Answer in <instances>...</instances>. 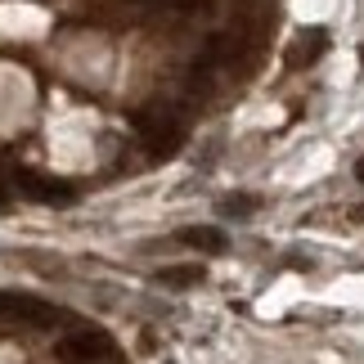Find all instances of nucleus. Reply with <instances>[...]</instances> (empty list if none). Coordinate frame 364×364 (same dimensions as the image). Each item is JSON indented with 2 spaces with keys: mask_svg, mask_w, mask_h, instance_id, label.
<instances>
[{
  "mask_svg": "<svg viewBox=\"0 0 364 364\" xmlns=\"http://www.w3.org/2000/svg\"><path fill=\"white\" fill-rule=\"evenodd\" d=\"M180 243H189L193 252H207V257H220V252H225V234L207 230V225H193V230L180 234Z\"/></svg>",
  "mask_w": 364,
  "mask_h": 364,
  "instance_id": "423d86ee",
  "label": "nucleus"
},
{
  "mask_svg": "<svg viewBox=\"0 0 364 364\" xmlns=\"http://www.w3.org/2000/svg\"><path fill=\"white\" fill-rule=\"evenodd\" d=\"M0 319H23V324L50 328V324H59V319H63V311H54V306L27 297V292H0Z\"/></svg>",
  "mask_w": 364,
  "mask_h": 364,
  "instance_id": "7ed1b4c3",
  "label": "nucleus"
},
{
  "mask_svg": "<svg viewBox=\"0 0 364 364\" xmlns=\"http://www.w3.org/2000/svg\"><path fill=\"white\" fill-rule=\"evenodd\" d=\"M257 212V198L252 193H234V198H220V216H234V220H243Z\"/></svg>",
  "mask_w": 364,
  "mask_h": 364,
  "instance_id": "6e6552de",
  "label": "nucleus"
},
{
  "mask_svg": "<svg viewBox=\"0 0 364 364\" xmlns=\"http://www.w3.org/2000/svg\"><path fill=\"white\" fill-rule=\"evenodd\" d=\"M355 180H360V185H364V158L355 162Z\"/></svg>",
  "mask_w": 364,
  "mask_h": 364,
  "instance_id": "1a4fd4ad",
  "label": "nucleus"
},
{
  "mask_svg": "<svg viewBox=\"0 0 364 364\" xmlns=\"http://www.w3.org/2000/svg\"><path fill=\"white\" fill-rule=\"evenodd\" d=\"M162 288H193L203 284V265H171V270H158Z\"/></svg>",
  "mask_w": 364,
  "mask_h": 364,
  "instance_id": "0eeeda50",
  "label": "nucleus"
},
{
  "mask_svg": "<svg viewBox=\"0 0 364 364\" xmlns=\"http://www.w3.org/2000/svg\"><path fill=\"white\" fill-rule=\"evenodd\" d=\"M135 131L139 139H144V149L153 153V158H171V153H180V144H185V122L171 117V113H139L135 117Z\"/></svg>",
  "mask_w": 364,
  "mask_h": 364,
  "instance_id": "f257e3e1",
  "label": "nucleus"
},
{
  "mask_svg": "<svg viewBox=\"0 0 364 364\" xmlns=\"http://www.w3.org/2000/svg\"><path fill=\"white\" fill-rule=\"evenodd\" d=\"M59 355H63V364H108L113 360V338L100 328H81L73 338H63Z\"/></svg>",
  "mask_w": 364,
  "mask_h": 364,
  "instance_id": "f03ea898",
  "label": "nucleus"
},
{
  "mask_svg": "<svg viewBox=\"0 0 364 364\" xmlns=\"http://www.w3.org/2000/svg\"><path fill=\"white\" fill-rule=\"evenodd\" d=\"M324 50H328V32H324V27H301V32L292 36L284 63L292 68V73H301V68H315L319 59H324Z\"/></svg>",
  "mask_w": 364,
  "mask_h": 364,
  "instance_id": "39448f33",
  "label": "nucleus"
},
{
  "mask_svg": "<svg viewBox=\"0 0 364 364\" xmlns=\"http://www.w3.org/2000/svg\"><path fill=\"white\" fill-rule=\"evenodd\" d=\"M14 185H18L27 198H36V203H73L77 198V189L68 185V180L41 176V171H32V166H18V171H14Z\"/></svg>",
  "mask_w": 364,
  "mask_h": 364,
  "instance_id": "20e7f679",
  "label": "nucleus"
},
{
  "mask_svg": "<svg viewBox=\"0 0 364 364\" xmlns=\"http://www.w3.org/2000/svg\"><path fill=\"white\" fill-rule=\"evenodd\" d=\"M0 203H5V189H0Z\"/></svg>",
  "mask_w": 364,
  "mask_h": 364,
  "instance_id": "9d476101",
  "label": "nucleus"
}]
</instances>
